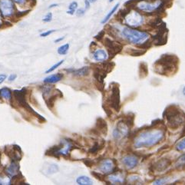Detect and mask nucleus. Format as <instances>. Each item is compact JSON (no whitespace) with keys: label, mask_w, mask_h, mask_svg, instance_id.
I'll list each match as a JSON object with an SVG mask.
<instances>
[{"label":"nucleus","mask_w":185,"mask_h":185,"mask_svg":"<svg viewBox=\"0 0 185 185\" xmlns=\"http://www.w3.org/2000/svg\"><path fill=\"white\" fill-rule=\"evenodd\" d=\"M164 137V132L160 129H151L142 131L134 139V145L137 148H149L157 145Z\"/></svg>","instance_id":"1"},{"label":"nucleus","mask_w":185,"mask_h":185,"mask_svg":"<svg viewBox=\"0 0 185 185\" xmlns=\"http://www.w3.org/2000/svg\"><path fill=\"white\" fill-rule=\"evenodd\" d=\"M178 59L174 56L164 55L155 62V71L159 74L174 72L177 69Z\"/></svg>","instance_id":"2"},{"label":"nucleus","mask_w":185,"mask_h":185,"mask_svg":"<svg viewBox=\"0 0 185 185\" xmlns=\"http://www.w3.org/2000/svg\"><path fill=\"white\" fill-rule=\"evenodd\" d=\"M122 37L131 44L139 45V44L145 43L146 40L149 38V35L143 31L134 29L129 27H125L121 30Z\"/></svg>","instance_id":"3"},{"label":"nucleus","mask_w":185,"mask_h":185,"mask_svg":"<svg viewBox=\"0 0 185 185\" xmlns=\"http://www.w3.org/2000/svg\"><path fill=\"white\" fill-rule=\"evenodd\" d=\"M164 114H166V120L168 121V125L171 128H177L183 123L184 117L183 114L180 109L176 108L174 105L168 107L167 109H165Z\"/></svg>","instance_id":"4"},{"label":"nucleus","mask_w":185,"mask_h":185,"mask_svg":"<svg viewBox=\"0 0 185 185\" xmlns=\"http://www.w3.org/2000/svg\"><path fill=\"white\" fill-rule=\"evenodd\" d=\"M162 6H163V3H162L161 0H154L152 2L142 0L137 2L136 6H137V10L143 13H152L154 12L157 11Z\"/></svg>","instance_id":"5"},{"label":"nucleus","mask_w":185,"mask_h":185,"mask_svg":"<svg viewBox=\"0 0 185 185\" xmlns=\"http://www.w3.org/2000/svg\"><path fill=\"white\" fill-rule=\"evenodd\" d=\"M125 22L131 27H138L144 23V17L137 11L128 12L125 16Z\"/></svg>","instance_id":"6"},{"label":"nucleus","mask_w":185,"mask_h":185,"mask_svg":"<svg viewBox=\"0 0 185 185\" xmlns=\"http://www.w3.org/2000/svg\"><path fill=\"white\" fill-rule=\"evenodd\" d=\"M129 133V125L124 121H119L117 126L113 131V137L115 140H121L123 137H126Z\"/></svg>","instance_id":"7"},{"label":"nucleus","mask_w":185,"mask_h":185,"mask_svg":"<svg viewBox=\"0 0 185 185\" xmlns=\"http://www.w3.org/2000/svg\"><path fill=\"white\" fill-rule=\"evenodd\" d=\"M110 106L116 111H118L120 106V93H119L118 87L117 85L112 86L110 92L109 98H108Z\"/></svg>","instance_id":"8"},{"label":"nucleus","mask_w":185,"mask_h":185,"mask_svg":"<svg viewBox=\"0 0 185 185\" xmlns=\"http://www.w3.org/2000/svg\"><path fill=\"white\" fill-rule=\"evenodd\" d=\"M0 11L4 16H10L14 13V6L12 0H0Z\"/></svg>","instance_id":"9"},{"label":"nucleus","mask_w":185,"mask_h":185,"mask_svg":"<svg viewBox=\"0 0 185 185\" xmlns=\"http://www.w3.org/2000/svg\"><path fill=\"white\" fill-rule=\"evenodd\" d=\"M105 45L106 46V48H108V50L109 51L110 54L116 55L118 54L121 52L123 46L121 44H120L119 42H115V41H112L111 39L106 38L105 40Z\"/></svg>","instance_id":"10"},{"label":"nucleus","mask_w":185,"mask_h":185,"mask_svg":"<svg viewBox=\"0 0 185 185\" xmlns=\"http://www.w3.org/2000/svg\"><path fill=\"white\" fill-rule=\"evenodd\" d=\"M6 154L9 156L13 160L18 161L21 159V149L18 145H13L11 148L6 147Z\"/></svg>","instance_id":"11"},{"label":"nucleus","mask_w":185,"mask_h":185,"mask_svg":"<svg viewBox=\"0 0 185 185\" xmlns=\"http://www.w3.org/2000/svg\"><path fill=\"white\" fill-rule=\"evenodd\" d=\"M114 168V164L112 160L111 159H105L103 160L100 163L98 167V170L102 174H109V173L113 172Z\"/></svg>","instance_id":"12"},{"label":"nucleus","mask_w":185,"mask_h":185,"mask_svg":"<svg viewBox=\"0 0 185 185\" xmlns=\"http://www.w3.org/2000/svg\"><path fill=\"white\" fill-rule=\"evenodd\" d=\"M121 161L122 163H123V164L125 165L128 169L131 170L137 166V164H138V159L134 155L129 154V155L125 156V157L122 158Z\"/></svg>","instance_id":"13"},{"label":"nucleus","mask_w":185,"mask_h":185,"mask_svg":"<svg viewBox=\"0 0 185 185\" xmlns=\"http://www.w3.org/2000/svg\"><path fill=\"white\" fill-rule=\"evenodd\" d=\"M19 165L18 164L17 161H16V160H13L11 164L6 168V172L7 173V174H8L9 176L13 177L19 174Z\"/></svg>","instance_id":"14"},{"label":"nucleus","mask_w":185,"mask_h":185,"mask_svg":"<svg viewBox=\"0 0 185 185\" xmlns=\"http://www.w3.org/2000/svg\"><path fill=\"white\" fill-rule=\"evenodd\" d=\"M93 58L97 62H105L108 59V54L104 49H97L93 53Z\"/></svg>","instance_id":"15"},{"label":"nucleus","mask_w":185,"mask_h":185,"mask_svg":"<svg viewBox=\"0 0 185 185\" xmlns=\"http://www.w3.org/2000/svg\"><path fill=\"white\" fill-rule=\"evenodd\" d=\"M96 125H97L98 133H102V134L106 135L107 132H108V125H107L106 121H105L103 118H99L98 119Z\"/></svg>","instance_id":"16"},{"label":"nucleus","mask_w":185,"mask_h":185,"mask_svg":"<svg viewBox=\"0 0 185 185\" xmlns=\"http://www.w3.org/2000/svg\"><path fill=\"white\" fill-rule=\"evenodd\" d=\"M171 164V160L167 158L160 160L155 164V168L158 171H163L168 168Z\"/></svg>","instance_id":"17"},{"label":"nucleus","mask_w":185,"mask_h":185,"mask_svg":"<svg viewBox=\"0 0 185 185\" xmlns=\"http://www.w3.org/2000/svg\"><path fill=\"white\" fill-rule=\"evenodd\" d=\"M108 180L110 182L113 183V184H116V183H122L125 181V178L122 174L118 173V174H112L111 175L108 176Z\"/></svg>","instance_id":"18"},{"label":"nucleus","mask_w":185,"mask_h":185,"mask_svg":"<svg viewBox=\"0 0 185 185\" xmlns=\"http://www.w3.org/2000/svg\"><path fill=\"white\" fill-rule=\"evenodd\" d=\"M62 78H63V75L60 74V73H57V74L52 75L45 78V79H44V82L48 84L57 83L59 81L62 80Z\"/></svg>","instance_id":"19"},{"label":"nucleus","mask_w":185,"mask_h":185,"mask_svg":"<svg viewBox=\"0 0 185 185\" xmlns=\"http://www.w3.org/2000/svg\"><path fill=\"white\" fill-rule=\"evenodd\" d=\"M78 184L79 185H91L93 184V181L90 177L87 176H80L76 180Z\"/></svg>","instance_id":"20"},{"label":"nucleus","mask_w":185,"mask_h":185,"mask_svg":"<svg viewBox=\"0 0 185 185\" xmlns=\"http://www.w3.org/2000/svg\"><path fill=\"white\" fill-rule=\"evenodd\" d=\"M88 73H89V67L88 66L82 67V68H79V69L73 71V75L75 76H78V77H82V76L88 75Z\"/></svg>","instance_id":"21"},{"label":"nucleus","mask_w":185,"mask_h":185,"mask_svg":"<svg viewBox=\"0 0 185 185\" xmlns=\"http://www.w3.org/2000/svg\"><path fill=\"white\" fill-rule=\"evenodd\" d=\"M119 6H120V4L117 3L115 6H114V7H113L112 10H111V11H110L109 13H108V14H107V16H105V17L104 18L103 20L102 21V24H105L107 22H108V20H109L110 19H111V16H112L113 15H114V13H115L116 11H117V10H118V9Z\"/></svg>","instance_id":"22"},{"label":"nucleus","mask_w":185,"mask_h":185,"mask_svg":"<svg viewBox=\"0 0 185 185\" xmlns=\"http://www.w3.org/2000/svg\"><path fill=\"white\" fill-rule=\"evenodd\" d=\"M0 96L6 100H10L12 98V92L9 88H2L0 90Z\"/></svg>","instance_id":"23"},{"label":"nucleus","mask_w":185,"mask_h":185,"mask_svg":"<svg viewBox=\"0 0 185 185\" xmlns=\"http://www.w3.org/2000/svg\"><path fill=\"white\" fill-rule=\"evenodd\" d=\"M78 8V3L76 2H72L70 3L68 6V10L67 11V13L69 15H73L76 11V9Z\"/></svg>","instance_id":"24"},{"label":"nucleus","mask_w":185,"mask_h":185,"mask_svg":"<svg viewBox=\"0 0 185 185\" xmlns=\"http://www.w3.org/2000/svg\"><path fill=\"white\" fill-rule=\"evenodd\" d=\"M175 165H176V168H183V167L185 165V154L180 156L179 158H177Z\"/></svg>","instance_id":"25"},{"label":"nucleus","mask_w":185,"mask_h":185,"mask_svg":"<svg viewBox=\"0 0 185 185\" xmlns=\"http://www.w3.org/2000/svg\"><path fill=\"white\" fill-rule=\"evenodd\" d=\"M69 48V44H65L58 48V53L59 55H66Z\"/></svg>","instance_id":"26"},{"label":"nucleus","mask_w":185,"mask_h":185,"mask_svg":"<svg viewBox=\"0 0 185 185\" xmlns=\"http://www.w3.org/2000/svg\"><path fill=\"white\" fill-rule=\"evenodd\" d=\"M176 149L180 151L185 150V137L182 139V140H180V141L177 144V145H176Z\"/></svg>","instance_id":"27"},{"label":"nucleus","mask_w":185,"mask_h":185,"mask_svg":"<svg viewBox=\"0 0 185 185\" xmlns=\"http://www.w3.org/2000/svg\"><path fill=\"white\" fill-rule=\"evenodd\" d=\"M59 171V167L57 164H52L50 165L49 168L48 169V174H52L58 172Z\"/></svg>","instance_id":"28"},{"label":"nucleus","mask_w":185,"mask_h":185,"mask_svg":"<svg viewBox=\"0 0 185 185\" xmlns=\"http://www.w3.org/2000/svg\"><path fill=\"white\" fill-rule=\"evenodd\" d=\"M56 97H57V96H56V95H53V96H52V97L48 98V101H47V100L45 101V102H46V104H47V105H48V108H52L53 105H54L55 102H56Z\"/></svg>","instance_id":"29"},{"label":"nucleus","mask_w":185,"mask_h":185,"mask_svg":"<svg viewBox=\"0 0 185 185\" xmlns=\"http://www.w3.org/2000/svg\"><path fill=\"white\" fill-rule=\"evenodd\" d=\"M10 185L11 184V180L9 177H0V185Z\"/></svg>","instance_id":"30"},{"label":"nucleus","mask_w":185,"mask_h":185,"mask_svg":"<svg viewBox=\"0 0 185 185\" xmlns=\"http://www.w3.org/2000/svg\"><path fill=\"white\" fill-rule=\"evenodd\" d=\"M168 180H169V179H168V177H164V178H160V179H158V180H155V181L154 182V184H155V185L164 184V183H168Z\"/></svg>","instance_id":"31"},{"label":"nucleus","mask_w":185,"mask_h":185,"mask_svg":"<svg viewBox=\"0 0 185 185\" xmlns=\"http://www.w3.org/2000/svg\"><path fill=\"white\" fill-rule=\"evenodd\" d=\"M64 62V60H61L60 62H57V63L56 64V65H52V66L51 67V68H49V69H48L46 71V72L45 73H50V72H52V71H54V70H56V68H58V67H59L61 65H62V63H63Z\"/></svg>","instance_id":"32"},{"label":"nucleus","mask_w":185,"mask_h":185,"mask_svg":"<svg viewBox=\"0 0 185 185\" xmlns=\"http://www.w3.org/2000/svg\"><path fill=\"white\" fill-rule=\"evenodd\" d=\"M100 146H101L100 144L98 143V142L97 143H95L94 145V146L89 150V153H91V154H96V153L99 151V147Z\"/></svg>","instance_id":"33"},{"label":"nucleus","mask_w":185,"mask_h":185,"mask_svg":"<svg viewBox=\"0 0 185 185\" xmlns=\"http://www.w3.org/2000/svg\"><path fill=\"white\" fill-rule=\"evenodd\" d=\"M52 14L51 13H48V14L45 16V18L42 19V21L45 22H50V21H52Z\"/></svg>","instance_id":"34"},{"label":"nucleus","mask_w":185,"mask_h":185,"mask_svg":"<svg viewBox=\"0 0 185 185\" xmlns=\"http://www.w3.org/2000/svg\"><path fill=\"white\" fill-rule=\"evenodd\" d=\"M55 32H56V30H48V31L45 32V33H42V34L40 35V36L41 37H46V36H48L49 35L52 34Z\"/></svg>","instance_id":"35"},{"label":"nucleus","mask_w":185,"mask_h":185,"mask_svg":"<svg viewBox=\"0 0 185 185\" xmlns=\"http://www.w3.org/2000/svg\"><path fill=\"white\" fill-rule=\"evenodd\" d=\"M91 174H92V175H94V177H96V178L97 179H98L99 180H103L104 179L102 178V176L100 174H99V173H98V172H94V171H93V172H91Z\"/></svg>","instance_id":"36"},{"label":"nucleus","mask_w":185,"mask_h":185,"mask_svg":"<svg viewBox=\"0 0 185 185\" xmlns=\"http://www.w3.org/2000/svg\"><path fill=\"white\" fill-rule=\"evenodd\" d=\"M85 9L84 10V9H80V10H78L77 12H76V14H77L78 16H82L85 13Z\"/></svg>","instance_id":"37"},{"label":"nucleus","mask_w":185,"mask_h":185,"mask_svg":"<svg viewBox=\"0 0 185 185\" xmlns=\"http://www.w3.org/2000/svg\"><path fill=\"white\" fill-rule=\"evenodd\" d=\"M6 78H7L6 75H5V74H1V75H0V84H2V82H3L4 81H5L6 79Z\"/></svg>","instance_id":"38"},{"label":"nucleus","mask_w":185,"mask_h":185,"mask_svg":"<svg viewBox=\"0 0 185 185\" xmlns=\"http://www.w3.org/2000/svg\"><path fill=\"white\" fill-rule=\"evenodd\" d=\"M84 163H85V164H86L88 167H91V166H92V165H93V161H92V160H85V161H84Z\"/></svg>","instance_id":"39"},{"label":"nucleus","mask_w":185,"mask_h":185,"mask_svg":"<svg viewBox=\"0 0 185 185\" xmlns=\"http://www.w3.org/2000/svg\"><path fill=\"white\" fill-rule=\"evenodd\" d=\"M16 78H17V75H16V74H13L9 77V81H10V82H13L15 79H16Z\"/></svg>","instance_id":"40"},{"label":"nucleus","mask_w":185,"mask_h":185,"mask_svg":"<svg viewBox=\"0 0 185 185\" xmlns=\"http://www.w3.org/2000/svg\"><path fill=\"white\" fill-rule=\"evenodd\" d=\"M104 34H105V32H103V31L101 32V33H99V34L98 35V36H95V38H96V39H98V40H100V39H102V37H103V36H104Z\"/></svg>","instance_id":"41"},{"label":"nucleus","mask_w":185,"mask_h":185,"mask_svg":"<svg viewBox=\"0 0 185 185\" xmlns=\"http://www.w3.org/2000/svg\"><path fill=\"white\" fill-rule=\"evenodd\" d=\"M85 10H88L90 8V2L88 0H85Z\"/></svg>","instance_id":"42"},{"label":"nucleus","mask_w":185,"mask_h":185,"mask_svg":"<svg viewBox=\"0 0 185 185\" xmlns=\"http://www.w3.org/2000/svg\"><path fill=\"white\" fill-rule=\"evenodd\" d=\"M13 1H14L15 2L18 4H23L25 2V0H13Z\"/></svg>","instance_id":"43"},{"label":"nucleus","mask_w":185,"mask_h":185,"mask_svg":"<svg viewBox=\"0 0 185 185\" xmlns=\"http://www.w3.org/2000/svg\"><path fill=\"white\" fill-rule=\"evenodd\" d=\"M65 39V37H62V38H59V39H56V41H55V42H61V41H62L63 39Z\"/></svg>","instance_id":"44"},{"label":"nucleus","mask_w":185,"mask_h":185,"mask_svg":"<svg viewBox=\"0 0 185 185\" xmlns=\"http://www.w3.org/2000/svg\"><path fill=\"white\" fill-rule=\"evenodd\" d=\"M55 6H58V4H52V5L48 7V8L52 9V8H53V7H55Z\"/></svg>","instance_id":"45"},{"label":"nucleus","mask_w":185,"mask_h":185,"mask_svg":"<svg viewBox=\"0 0 185 185\" xmlns=\"http://www.w3.org/2000/svg\"><path fill=\"white\" fill-rule=\"evenodd\" d=\"M88 1H89L90 3H94L95 2H97L98 0H88Z\"/></svg>","instance_id":"46"},{"label":"nucleus","mask_w":185,"mask_h":185,"mask_svg":"<svg viewBox=\"0 0 185 185\" xmlns=\"http://www.w3.org/2000/svg\"><path fill=\"white\" fill-rule=\"evenodd\" d=\"M183 94L185 95V86L183 87Z\"/></svg>","instance_id":"47"},{"label":"nucleus","mask_w":185,"mask_h":185,"mask_svg":"<svg viewBox=\"0 0 185 185\" xmlns=\"http://www.w3.org/2000/svg\"><path fill=\"white\" fill-rule=\"evenodd\" d=\"M2 24V19H1V15H0V25Z\"/></svg>","instance_id":"48"},{"label":"nucleus","mask_w":185,"mask_h":185,"mask_svg":"<svg viewBox=\"0 0 185 185\" xmlns=\"http://www.w3.org/2000/svg\"><path fill=\"white\" fill-rule=\"evenodd\" d=\"M114 0H109V2H112Z\"/></svg>","instance_id":"49"},{"label":"nucleus","mask_w":185,"mask_h":185,"mask_svg":"<svg viewBox=\"0 0 185 185\" xmlns=\"http://www.w3.org/2000/svg\"><path fill=\"white\" fill-rule=\"evenodd\" d=\"M0 157H1V155H0Z\"/></svg>","instance_id":"50"}]
</instances>
